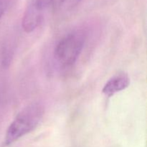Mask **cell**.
<instances>
[{
	"label": "cell",
	"instance_id": "2",
	"mask_svg": "<svg viewBox=\"0 0 147 147\" xmlns=\"http://www.w3.org/2000/svg\"><path fill=\"white\" fill-rule=\"evenodd\" d=\"M86 42L82 30H74L62 37L54 50V58L60 67L67 68L76 63Z\"/></svg>",
	"mask_w": 147,
	"mask_h": 147
},
{
	"label": "cell",
	"instance_id": "1",
	"mask_svg": "<svg viewBox=\"0 0 147 147\" xmlns=\"http://www.w3.org/2000/svg\"><path fill=\"white\" fill-rule=\"evenodd\" d=\"M45 109L40 103H32L22 109L6 131L4 144L9 146L34 131L41 123Z\"/></svg>",
	"mask_w": 147,
	"mask_h": 147
},
{
	"label": "cell",
	"instance_id": "5",
	"mask_svg": "<svg viewBox=\"0 0 147 147\" xmlns=\"http://www.w3.org/2000/svg\"><path fill=\"white\" fill-rule=\"evenodd\" d=\"M83 0H59L58 7L61 11H69L76 8Z\"/></svg>",
	"mask_w": 147,
	"mask_h": 147
},
{
	"label": "cell",
	"instance_id": "3",
	"mask_svg": "<svg viewBox=\"0 0 147 147\" xmlns=\"http://www.w3.org/2000/svg\"><path fill=\"white\" fill-rule=\"evenodd\" d=\"M54 2L55 0H32L23 15L22 22L23 30L28 33L35 30L44 21Z\"/></svg>",
	"mask_w": 147,
	"mask_h": 147
},
{
	"label": "cell",
	"instance_id": "4",
	"mask_svg": "<svg viewBox=\"0 0 147 147\" xmlns=\"http://www.w3.org/2000/svg\"><path fill=\"white\" fill-rule=\"evenodd\" d=\"M130 84V79L127 74L121 73L109 79L102 89L103 94L111 97L116 93L125 90Z\"/></svg>",
	"mask_w": 147,
	"mask_h": 147
},
{
	"label": "cell",
	"instance_id": "6",
	"mask_svg": "<svg viewBox=\"0 0 147 147\" xmlns=\"http://www.w3.org/2000/svg\"><path fill=\"white\" fill-rule=\"evenodd\" d=\"M15 0H0V20L5 14L7 10L13 5Z\"/></svg>",
	"mask_w": 147,
	"mask_h": 147
}]
</instances>
